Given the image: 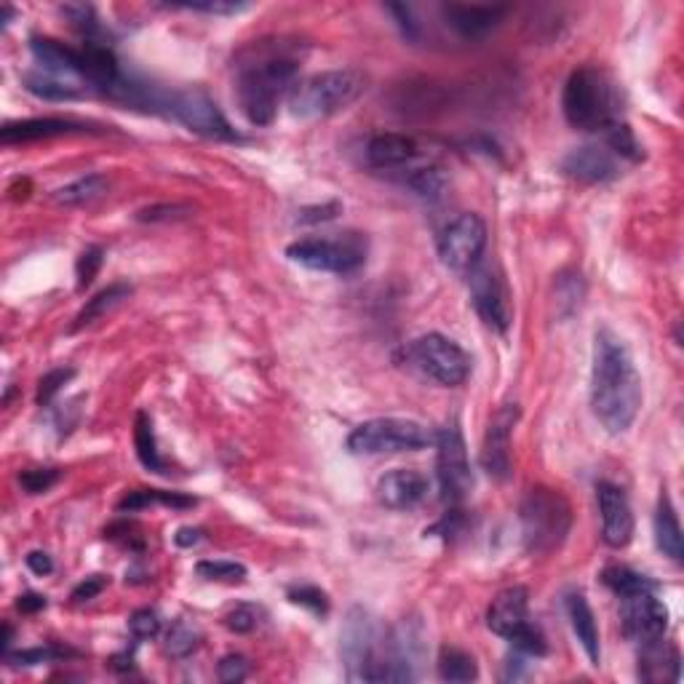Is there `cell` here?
<instances>
[{
	"instance_id": "8fae6325",
	"label": "cell",
	"mask_w": 684,
	"mask_h": 684,
	"mask_svg": "<svg viewBox=\"0 0 684 684\" xmlns=\"http://www.w3.org/2000/svg\"><path fill=\"white\" fill-rule=\"evenodd\" d=\"M436 249H439V260L444 262V268L468 276L479 265L484 249H487V225L479 214H460L441 230Z\"/></svg>"
},
{
	"instance_id": "83f0119b",
	"label": "cell",
	"mask_w": 684,
	"mask_h": 684,
	"mask_svg": "<svg viewBox=\"0 0 684 684\" xmlns=\"http://www.w3.org/2000/svg\"><path fill=\"white\" fill-rule=\"evenodd\" d=\"M407 185L415 190V196L425 198V201H439L449 190V177L439 163H423L409 171Z\"/></svg>"
},
{
	"instance_id": "b9f144b4",
	"label": "cell",
	"mask_w": 684,
	"mask_h": 684,
	"mask_svg": "<svg viewBox=\"0 0 684 684\" xmlns=\"http://www.w3.org/2000/svg\"><path fill=\"white\" fill-rule=\"evenodd\" d=\"M73 377H75V369H70V367L51 369L49 375H43L41 383H38V404H41V407H49V401L54 399V396L62 391V385L70 383Z\"/></svg>"
},
{
	"instance_id": "ffe728a7",
	"label": "cell",
	"mask_w": 684,
	"mask_h": 684,
	"mask_svg": "<svg viewBox=\"0 0 684 684\" xmlns=\"http://www.w3.org/2000/svg\"><path fill=\"white\" fill-rule=\"evenodd\" d=\"M75 131H89V123L70 121V118H27V121H11L0 129L3 145H22V142H38V139L65 137Z\"/></svg>"
},
{
	"instance_id": "277c9868",
	"label": "cell",
	"mask_w": 684,
	"mask_h": 684,
	"mask_svg": "<svg viewBox=\"0 0 684 684\" xmlns=\"http://www.w3.org/2000/svg\"><path fill=\"white\" fill-rule=\"evenodd\" d=\"M519 522L524 551L532 556H548L562 548L570 535L572 505L559 489L532 487L519 505Z\"/></svg>"
},
{
	"instance_id": "cb8c5ba5",
	"label": "cell",
	"mask_w": 684,
	"mask_h": 684,
	"mask_svg": "<svg viewBox=\"0 0 684 684\" xmlns=\"http://www.w3.org/2000/svg\"><path fill=\"white\" fill-rule=\"evenodd\" d=\"M639 679L644 682H679L682 658L674 647H666L663 639L639 647Z\"/></svg>"
},
{
	"instance_id": "681fc988",
	"label": "cell",
	"mask_w": 684,
	"mask_h": 684,
	"mask_svg": "<svg viewBox=\"0 0 684 684\" xmlns=\"http://www.w3.org/2000/svg\"><path fill=\"white\" fill-rule=\"evenodd\" d=\"M107 580L105 575H91V578H86L83 583H78L73 591V602H91V599H97L102 591H105Z\"/></svg>"
},
{
	"instance_id": "7bdbcfd3",
	"label": "cell",
	"mask_w": 684,
	"mask_h": 684,
	"mask_svg": "<svg viewBox=\"0 0 684 684\" xmlns=\"http://www.w3.org/2000/svg\"><path fill=\"white\" fill-rule=\"evenodd\" d=\"M260 615L262 612L254 604H238L236 610L225 615V626L236 634H252L254 628L260 626Z\"/></svg>"
},
{
	"instance_id": "e0dca14e",
	"label": "cell",
	"mask_w": 684,
	"mask_h": 684,
	"mask_svg": "<svg viewBox=\"0 0 684 684\" xmlns=\"http://www.w3.org/2000/svg\"><path fill=\"white\" fill-rule=\"evenodd\" d=\"M562 171L575 182L583 185H602L615 180L620 174L618 155L607 145H583L564 155Z\"/></svg>"
},
{
	"instance_id": "30bf717a",
	"label": "cell",
	"mask_w": 684,
	"mask_h": 684,
	"mask_svg": "<svg viewBox=\"0 0 684 684\" xmlns=\"http://www.w3.org/2000/svg\"><path fill=\"white\" fill-rule=\"evenodd\" d=\"M436 476H439L441 500L449 505H460L473 489V471L468 460L463 431L457 420H449L436 433Z\"/></svg>"
},
{
	"instance_id": "816d5d0a",
	"label": "cell",
	"mask_w": 684,
	"mask_h": 684,
	"mask_svg": "<svg viewBox=\"0 0 684 684\" xmlns=\"http://www.w3.org/2000/svg\"><path fill=\"white\" fill-rule=\"evenodd\" d=\"M337 212H340V204H326V206H313V209H305V212L300 214V222H324V220H332V217H337Z\"/></svg>"
},
{
	"instance_id": "44dd1931",
	"label": "cell",
	"mask_w": 684,
	"mask_h": 684,
	"mask_svg": "<svg viewBox=\"0 0 684 684\" xmlns=\"http://www.w3.org/2000/svg\"><path fill=\"white\" fill-rule=\"evenodd\" d=\"M441 14L447 19V25L452 30H457L465 38H479V35H487L492 27H497L503 22V17L508 14L505 6H463V3H449V6H441Z\"/></svg>"
},
{
	"instance_id": "f6af8a7d",
	"label": "cell",
	"mask_w": 684,
	"mask_h": 684,
	"mask_svg": "<svg viewBox=\"0 0 684 684\" xmlns=\"http://www.w3.org/2000/svg\"><path fill=\"white\" fill-rule=\"evenodd\" d=\"M193 209L185 204H163V206H147L137 214L139 222H169V220H185Z\"/></svg>"
},
{
	"instance_id": "d4e9b609",
	"label": "cell",
	"mask_w": 684,
	"mask_h": 684,
	"mask_svg": "<svg viewBox=\"0 0 684 684\" xmlns=\"http://www.w3.org/2000/svg\"><path fill=\"white\" fill-rule=\"evenodd\" d=\"M567 618H570V626L578 636L580 647L586 650L588 660L599 666L602 663V644H599V628H596V618L591 604L586 602L583 594H570L567 596Z\"/></svg>"
},
{
	"instance_id": "ab89813d",
	"label": "cell",
	"mask_w": 684,
	"mask_h": 684,
	"mask_svg": "<svg viewBox=\"0 0 684 684\" xmlns=\"http://www.w3.org/2000/svg\"><path fill=\"white\" fill-rule=\"evenodd\" d=\"M102 262H105V252H102V246H89V249H83L81 257H78V262H75V276H78V289H86V286L97 278L99 268H102Z\"/></svg>"
},
{
	"instance_id": "8d00e7d4",
	"label": "cell",
	"mask_w": 684,
	"mask_h": 684,
	"mask_svg": "<svg viewBox=\"0 0 684 684\" xmlns=\"http://www.w3.org/2000/svg\"><path fill=\"white\" fill-rule=\"evenodd\" d=\"M196 575L201 580H209V583H228V586H236V583H244L246 580V567L238 562L204 559V562L196 564Z\"/></svg>"
},
{
	"instance_id": "3957f363",
	"label": "cell",
	"mask_w": 684,
	"mask_h": 684,
	"mask_svg": "<svg viewBox=\"0 0 684 684\" xmlns=\"http://www.w3.org/2000/svg\"><path fill=\"white\" fill-rule=\"evenodd\" d=\"M564 118L572 129L604 134L623 121L618 86L599 67H578L562 94Z\"/></svg>"
},
{
	"instance_id": "4dcf8cb0",
	"label": "cell",
	"mask_w": 684,
	"mask_h": 684,
	"mask_svg": "<svg viewBox=\"0 0 684 684\" xmlns=\"http://www.w3.org/2000/svg\"><path fill=\"white\" fill-rule=\"evenodd\" d=\"M22 83L30 94L41 99H49V102H62V99H75L78 97V89H75L70 81H62L57 75L43 73V70H30V73L22 75Z\"/></svg>"
},
{
	"instance_id": "d590c367",
	"label": "cell",
	"mask_w": 684,
	"mask_h": 684,
	"mask_svg": "<svg viewBox=\"0 0 684 684\" xmlns=\"http://www.w3.org/2000/svg\"><path fill=\"white\" fill-rule=\"evenodd\" d=\"M586 297V284H583V276L570 270V273H562L556 278V305H559V313L562 316H570L580 308V302Z\"/></svg>"
},
{
	"instance_id": "7a4b0ae2",
	"label": "cell",
	"mask_w": 684,
	"mask_h": 684,
	"mask_svg": "<svg viewBox=\"0 0 684 684\" xmlns=\"http://www.w3.org/2000/svg\"><path fill=\"white\" fill-rule=\"evenodd\" d=\"M300 59L284 41H257L238 54L236 99L252 126H270L278 102L297 86Z\"/></svg>"
},
{
	"instance_id": "db71d44e",
	"label": "cell",
	"mask_w": 684,
	"mask_h": 684,
	"mask_svg": "<svg viewBox=\"0 0 684 684\" xmlns=\"http://www.w3.org/2000/svg\"><path fill=\"white\" fill-rule=\"evenodd\" d=\"M174 540H177V546H182V548L196 546L198 540H201V530H196V527H182Z\"/></svg>"
},
{
	"instance_id": "ee69618b",
	"label": "cell",
	"mask_w": 684,
	"mask_h": 684,
	"mask_svg": "<svg viewBox=\"0 0 684 684\" xmlns=\"http://www.w3.org/2000/svg\"><path fill=\"white\" fill-rule=\"evenodd\" d=\"M129 631L137 642H145V639H153L161 631V618L155 610H137L129 618Z\"/></svg>"
},
{
	"instance_id": "c3c4849f",
	"label": "cell",
	"mask_w": 684,
	"mask_h": 684,
	"mask_svg": "<svg viewBox=\"0 0 684 684\" xmlns=\"http://www.w3.org/2000/svg\"><path fill=\"white\" fill-rule=\"evenodd\" d=\"M388 11L396 17V25L401 27V33H404L407 41H417V38H420V30H417V22L415 17H412V9H409V6L393 3V6H388Z\"/></svg>"
},
{
	"instance_id": "9a60e30c",
	"label": "cell",
	"mask_w": 684,
	"mask_h": 684,
	"mask_svg": "<svg viewBox=\"0 0 684 684\" xmlns=\"http://www.w3.org/2000/svg\"><path fill=\"white\" fill-rule=\"evenodd\" d=\"M516 417H519L516 404H508V407L497 409V415L487 425V433H484V441H481L479 460L489 479L505 481L511 476V431Z\"/></svg>"
},
{
	"instance_id": "e575fe53",
	"label": "cell",
	"mask_w": 684,
	"mask_h": 684,
	"mask_svg": "<svg viewBox=\"0 0 684 684\" xmlns=\"http://www.w3.org/2000/svg\"><path fill=\"white\" fill-rule=\"evenodd\" d=\"M107 193V180L102 174H89V177H81V180L70 182L65 188H59L54 193V201L65 206H81L89 204L94 198L105 196Z\"/></svg>"
},
{
	"instance_id": "4316f807",
	"label": "cell",
	"mask_w": 684,
	"mask_h": 684,
	"mask_svg": "<svg viewBox=\"0 0 684 684\" xmlns=\"http://www.w3.org/2000/svg\"><path fill=\"white\" fill-rule=\"evenodd\" d=\"M131 294V286L123 284V281H118V284H110L107 289H102V292H97L91 300H86V305L81 308V313L75 316L73 326H70V332H78V329H83V326H91L97 318H102L105 313H110L113 308H118L126 297Z\"/></svg>"
},
{
	"instance_id": "603a6c76",
	"label": "cell",
	"mask_w": 684,
	"mask_h": 684,
	"mask_svg": "<svg viewBox=\"0 0 684 684\" xmlns=\"http://www.w3.org/2000/svg\"><path fill=\"white\" fill-rule=\"evenodd\" d=\"M33 59L38 62V70L51 73L67 81V78H81V57L78 49H70L65 43L54 41V38H33L30 41Z\"/></svg>"
},
{
	"instance_id": "bcb514c9",
	"label": "cell",
	"mask_w": 684,
	"mask_h": 684,
	"mask_svg": "<svg viewBox=\"0 0 684 684\" xmlns=\"http://www.w3.org/2000/svg\"><path fill=\"white\" fill-rule=\"evenodd\" d=\"M217 676L228 684L244 682L246 676H249V660H246L244 655H236V652H233V655H225V658L220 660V666H217Z\"/></svg>"
},
{
	"instance_id": "9c48e42d",
	"label": "cell",
	"mask_w": 684,
	"mask_h": 684,
	"mask_svg": "<svg viewBox=\"0 0 684 684\" xmlns=\"http://www.w3.org/2000/svg\"><path fill=\"white\" fill-rule=\"evenodd\" d=\"M383 636L364 607H351L340 634V655L351 682H375Z\"/></svg>"
},
{
	"instance_id": "52a82bcc",
	"label": "cell",
	"mask_w": 684,
	"mask_h": 684,
	"mask_svg": "<svg viewBox=\"0 0 684 684\" xmlns=\"http://www.w3.org/2000/svg\"><path fill=\"white\" fill-rule=\"evenodd\" d=\"M436 444L423 423L407 417H375L353 428L348 436V449L353 455H401V452H420Z\"/></svg>"
},
{
	"instance_id": "ba28073f",
	"label": "cell",
	"mask_w": 684,
	"mask_h": 684,
	"mask_svg": "<svg viewBox=\"0 0 684 684\" xmlns=\"http://www.w3.org/2000/svg\"><path fill=\"white\" fill-rule=\"evenodd\" d=\"M409 367L444 388H457L471 375V356L439 332H428L417 337L404 348Z\"/></svg>"
},
{
	"instance_id": "7dc6e473",
	"label": "cell",
	"mask_w": 684,
	"mask_h": 684,
	"mask_svg": "<svg viewBox=\"0 0 684 684\" xmlns=\"http://www.w3.org/2000/svg\"><path fill=\"white\" fill-rule=\"evenodd\" d=\"M174 9H188L201 11V14H220V17H230L238 11H246V3H222V0H206V3H174Z\"/></svg>"
},
{
	"instance_id": "7c38bea8",
	"label": "cell",
	"mask_w": 684,
	"mask_h": 684,
	"mask_svg": "<svg viewBox=\"0 0 684 684\" xmlns=\"http://www.w3.org/2000/svg\"><path fill=\"white\" fill-rule=\"evenodd\" d=\"M166 115L177 118L185 129L206 139H220V142H238L241 139V134L230 126L217 102L204 89L171 91Z\"/></svg>"
},
{
	"instance_id": "1f68e13d",
	"label": "cell",
	"mask_w": 684,
	"mask_h": 684,
	"mask_svg": "<svg viewBox=\"0 0 684 684\" xmlns=\"http://www.w3.org/2000/svg\"><path fill=\"white\" fill-rule=\"evenodd\" d=\"M439 676L444 682H473L479 679V666L473 655H468L465 650H457V647H444L439 652Z\"/></svg>"
},
{
	"instance_id": "836d02e7",
	"label": "cell",
	"mask_w": 684,
	"mask_h": 684,
	"mask_svg": "<svg viewBox=\"0 0 684 684\" xmlns=\"http://www.w3.org/2000/svg\"><path fill=\"white\" fill-rule=\"evenodd\" d=\"M201 639L204 636H201L198 626H193L188 620H174L166 636H163V650L171 658H188L201 647Z\"/></svg>"
},
{
	"instance_id": "60d3db41",
	"label": "cell",
	"mask_w": 684,
	"mask_h": 684,
	"mask_svg": "<svg viewBox=\"0 0 684 684\" xmlns=\"http://www.w3.org/2000/svg\"><path fill=\"white\" fill-rule=\"evenodd\" d=\"M289 602L300 604V607H308L313 615H326V612H329V599H326L324 591L316 586L289 588Z\"/></svg>"
},
{
	"instance_id": "f1b7e54d",
	"label": "cell",
	"mask_w": 684,
	"mask_h": 684,
	"mask_svg": "<svg viewBox=\"0 0 684 684\" xmlns=\"http://www.w3.org/2000/svg\"><path fill=\"white\" fill-rule=\"evenodd\" d=\"M602 583L610 588L612 594H618V596L644 594V591H658V583H655V580L647 578V575H642V572L631 570V567H620V564H615V567H607V570L602 572Z\"/></svg>"
},
{
	"instance_id": "5bb4252c",
	"label": "cell",
	"mask_w": 684,
	"mask_h": 684,
	"mask_svg": "<svg viewBox=\"0 0 684 684\" xmlns=\"http://www.w3.org/2000/svg\"><path fill=\"white\" fill-rule=\"evenodd\" d=\"M468 289H471V302L481 321L489 329H495V332H508V326H511V302H508L503 278L479 262L468 273Z\"/></svg>"
},
{
	"instance_id": "f5cc1de1",
	"label": "cell",
	"mask_w": 684,
	"mask_h": 684,
	"mask_svg": "<svg viewBox=\"0 0 684 684\" xmlns=\"http://www.w3.org/2000/svg\"><path fill=\"white\" fill-rule=\"evenodd\" d=\"M46 596H41V594H25V596H19V602H17V607L22 612H27V615H33V612H41V610H46Z\"/></svg>"
},
{
	"instance_id": "7402d4cb",
	"label": "cell",
	"mask_w": 684,
	"mask_h": 684,
	"mask_svg": "<svg viewBox=\"0 0 684 684\" xmlns=\"http://www.w3.org/2000/svg\"><path fill=\"white\" fill-rule=\"evenodd\" d=\"M417 142L407 134H375V137L367 142V163L372 169L391 171L401 169L417 158Z\"/></svg>"
},
{
	"instance_id": "f35d334b",
	"label": "cell",
	"mask_w": 684,
	"mask_h": 684,
	"mask_svg": "<svg viewBox=\"0 0 684 684\" xmlns=\"http://www.w3.org/2000/svg\"><path fill=\"white\" fill-rule=\"evenodd\" d=\"M67 655H73L70 650H62V647H33V650L22 652H9L6 660L11 666H38V663H54V660H62Z\"/></svg>"
},
{
	"instance_id": "8992f818",
	"label": "cell",
	"mask_w": 684,
	"mask_h": 684,
	"mask_svg": "<svg viewBox=\"0 0 684 684\" xmlns=\"http://www.w3.org/2000/svg\"><path fill=\"white\" fill-rule=\"evenodd\" d=\"M369 244L361 233H334V236H308L286 246V257L302 268L334 276H351L367 265Z\"/></svg>"
},
{
	"instance_id": "d6a6232c",
	"label": "cell",
	"mask_w": 684,
	"mask_h": 684,
	"mask_svg": "<svg viewBox=\"0 0 684 684\" xmlns=\"http://www.w3.org/2000/svg\"><path fill=\"white\" fill-rule=\"evenodd\" d=\"M134 447H137V457L145 468L155 473L166 471V463L161 460V452H158V444H155L153 420H150L147 412H139L137 423H134Z\"/></svg>"
},
{
	"instance_id": "4fadbf2b",
	"label": "cell",
	"mask_w": 684,
	"mask_h": 684,
	"mask_svg": "<svg viewBox=\"0 0 684 684\" xmlns=\"http://www.w3.org/2000/svg\"><path fill=\"white\" fill-rule=\"evenodd\" d=\"M620 628L628 642L636 647L652 644L663 639L668 631V610L666 604L660 602L655 591H644V594L620 596Z\"/></svg>"
},
{
	"instance_id": "6da1fadb",
	"label": "cell",
	"mask_w": 684,
	"mask_h": 684,
	"mask_svg": "<svg viewBox=\"0 0 684 684\" xmlns=\"http://www.w3.org/2000/svg\"><path fill=\"white\" fill-rule=\"evenodd\" d=\"M591 407L596 420L612 436L626 433L642 407V377L626 342L610 329H599L594 337Z\"/></svg>"
},
{
	"instance_id": "5b68a950",
	"label": "cell",
	"mask_w": 684,
	"mask_h": 684,
	"mask_svg": "<svg viewBox=\"0 0 684 684\" xmlns=\"http://www.w3.org/2000/svg\"><path fill=\"white\" fill-rule=\"evenodd\" d=\"M367 91V75L359 70H326L297 81L289 91V113L300 121H321L351 107Z\"/></svg>"
},
{
	"instance_id": "d6986e66",
	"label": "cell",
	"mask_w": 684,
	"mask_h": 684,
	"mask_svg": "<svg viewBox=\"0 0 684 684\" xmlns=\"http://www.w3.org/2000/svg\"><path fill=\"white\" fill-rule=\"evenodd\" d=\"M530 623V594L527 588L511 586L492 599L487 610V626L492 634L511 639Z\"/></svg>"
},
{
	"instance_id": "484cf974",
	"label": "cell",
	"mask_w": 684,
	"mask_h": 684,
	"mask_svg": "<svg viewBox=\"0 0 684 684\" xmlns=\"http://www.w3.org/2000/svg\"><path fill=\"white\" fill-rule=\"evenodd\" d=\"M655 543H658L663 556H668L671 562H682V524H679L674 503H671V497L666 492L658 497V508H655Z\"/></svg>"
},
{
	"instance_id": "74e56055",
	"label": "cell",
	"mask_w": 684,
	"mask_h": 684,
	"mask_svg": "<svg viewBox=\"0 0 684 684\" xmlns=\"http://www.w3.org/2000/svg\"><path fill=\"white\" fill-rule=\"evenodd\" d=\"M59 476H62L59 468H27V471L19 473V484L27 495H43L57 484Z\"/></svg>"
},
{
	"instance_id": "f907efd6",
	"label": "cell",
	"mask_w": 684,
	"mask_h": 684,
	"mask_svg": "<svg viewBox=\"0 0 684 684\" xmlns=\"http://www.w3.org/2000/svg\"><path fill=\"white\" fill-rule=\"evenodd\" d=\"M27 567H30V572H35L38 578H46V575H51L54 572V562H51V556L46 554V551H30V554L25 556Z\"/></svg>"
},
{
	"instance_id": "f546056e",
	"label": "cell",
	"mask_w": 684,
	"mask_h": 684,
	"mask_svg": "<svg viewBox=\"0 0 684 684\" xmlns=\"http://www.w3.org/2000/svg\"><path fill=\"white\" fill-rule=\"evenodd\" d=\"M147 505H169V508H190L196 497H185L180 492H163V489H134L118 503V511H142Z\"/></svg>"
},
{
	"instance_id": "11a10c76",
	"label": "cell",
	"mask_w": 684,
	"mask_h": 684,
	"mask_svg": "<svg viewBox=\"0 0 684 684\" xmlns=\"http://www.w3.org/2000/svg\"><path fill=\"white\" fill-rule=\"evenodd\" d=\"M11 642H14V628L11 623H3V655L11 652Z\"/></svg>"
},
{
	"instance_id": "2e32d148",
	"label": "cell",
	"mask_w": 684,
	"mask_h": 684,
	"mask_svg": "<svg viewBox=\"0 0 684 684\" xmlns=\"http://www.w3.org/2000/svg\"><path fill=\"white\" fill-rule=\"evenodd\" d=\"M596 503L602 513V538L610 548H626L634 538V511L626 492L610 481L596 484Z\"/></svg>"
},
{
	"instance_id": "ac0fdd59",
	"label": "cell",
	"mask_w": 684,
	"mask_h": 684,
	"mask_svg": "<svg viewBox=\"0 0 684 684\" xmlns=\"http://www.w3.org/2000/svg\"><path fill=\"white\" fill-rule=\"evenodd\" d=\"M428 492H431V481L415 468H399L377 481V500L391 511H412L423 503Z\"/></svg>"
}]
</instances>
